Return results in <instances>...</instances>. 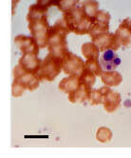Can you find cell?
<instances>
[{"label": "cell", "instance_id": "10", "mask_svg": "<svg viewBox=\"0 0 131 158\" xmlns=\"http://www.w3.org/2000/svg\"><path fill=\"white\" fill-rule=\"evenodd\" d=\"M18 64L23 68L26 72L36 74L40 69L42 61L41 59L38 58L37 54L23 53V55L21 56L18 61Z\"/></svg>", "mask_w": 131, "mask_h": 158}, {"label": "cell", "instance_id": "3", "mask_svg": "<svg viewBox=\"0 0 131 158\" xmlns=\"http://www.w3.org/2000/svg\"><path fill=\"white\" fill-rule=\"evenodd\" d=\"M63 19L69 31L78 35L89 33L90 26L93 23L92 19L84 12L82 7H74L64 12Z\"/></svg>", "mask_w": 131, "mask_h": 158}, {"label": "cell", "instance_id": "27", "mask_svg": "<svg viewBox=\"0 0 131 158\" xmlns=\"http://www.w3.org/2000/svg\"><path fill=\"white\" fill-rule=\"evenodd\" d=\"M19 1L20 0H13V13H14V9H15V7H16V5L19 3Z\"/></svg>", "mask_w": 131, "mask_h": 158}, {"label": "cell", "instance_id": "7", "mask_svg": "<svg viewBox=\"0 0 131 158\" xmlns=\"http://www.w3.org/2000/svg\"><path fill=\"white\" fill-rule=\"evenodd\" d=\"M91 40L101 52H105L106 50L117 51L121 47V43L119 42L115 33H111L109 31L99 33V35L91 37Z\"/></svg>", "mask_w": 131, "mask_h": 158}, {"label": "cell", "instance_id": "26", "mask_svg": "<svg viewBox=\"0 0 131 158\" xmlns=\"http://www.w3.org/2000/svg\"><path fill=\"white\" fill-rule=\"evenodd\" d=\"M36 3L49 9L51 6H57L58 0H37Z\"/></svg>", "mask_w": 131, "mask_h": 158}, {"label": "cell", "instance_id": "12", "mask_svg": "<svg viewBox=\"0 0 131 158\" xmlns=\"http://www.w3.org/2000/svg\"><path fill=\"white\" fill-rule=\"evenodd\" d=\"M115 35L121 43V46L127 47L131 43V19L126 18L122 21L119 28L115 31Z\"/></svg>", "mask_w": 131, "mask_h": 158}, {"label": "cell", "instance_id": "22", "mask_svg": "<svg viewBox=\"0 0 131 158\" xmlns=\"http://www.w3.org/2000/svg\"><path fill=\"white\" fill-rule=\"evenodd\" d=\"M89 101L90 105L92 106H97L103 104V94L99 89H91V93L89 98Z\"/></svg>", "mask_w": 131, "mask_h": 158}, {"label": "cell", "instance_id": "17", "mask_svg": "<svg viewBox=\"0 0 131 158\" xmlns=\"http://www.w3.org/2000/svg\"><path fill=\"white\" fill-rule=\"evenodd\" d=\"M82 8L84 10V12L93 21L96 14L99 10V3L96 0H85V1L82 3Z\"/></svg>", "mask_w": 131, "mask_h": 158}, {"label": "cell", "instance_id": "9", "mask_svg": "<svg viewBox=\"0 0 131 158\" xmlns=\"http://www.w3.org/2000/svg\"><path fill=\"white\" fill-rule=\"evenodd\" d=\"M14 43L22 53H39V45L34 37L26 36L24 35H19L14 38Z\"/></svg>", "mask_w": 131, "mask_h": 158}, {"label": "cell", "instance_id": "8", "mask_svg": "<svg viewBox=\"0 0 131 158\" xmlns=\"http://www.w3.org/2000/svg\"><path fill=\"white\" fill-rule=\"evenodd\" d=\"M103 94V106L108 114L114 112L121 104V94L105 86L99 89Z\"/></svg>", "mask_w": 131, "mask_h": 158}, {"label": "cell", "instance_id": "18", "mask_svg": "<svg viewBox=\"0 0 131 158\" xmlns=\"http://www.w3.org/2000/svg\"><path fill=\"white\" fill-rule=\"evenodd\" d=\"M85 68L89 71H90L91 73H93L96 76H101L104 72L103 68L98 59H86Z\"/></svg>", "mask_w": 131, "mask_h": 158}, {"label": "cell", "instance_id": "25", "mask_svg": "<svg viewBox=\"0 0 131 158\" xmlns=\"http://www.w3.org/2000/svg\"><path fill=\"white\" fill-rule=\"evenodd\" d=\"M26 91V88L22 85L21 83H19L18 81L14 80L12 86V94L14 97H19L23 94V93Z\"/></svg>", "mask_w": 131, "mask_h": 158}, {"label": "cell", "instance_id": "4", "mask_svg": "<svg viewBox=\"0 0 131 158\" xmlns=\"http://www.w3.org/2000/svg\"><path fill=\"white\" fill-rule=\"evenodd\" d=\"M62 70L61 57L52 53H49L45 59L42 61L40 69L36 73V76L40 81H53Z\"/></svg>", "mask_w": 131, "mask_h": 158}, {"label": "cell", "instance_id": "16", "mask_svg": "<svg viewBox=\"0 0 131 158\" xmlns=\"http://www.w3.org/2000/svg\"><path fill=\"white\" fill-rule=\"evenodd\" d=\"M82 54L85 59H99L100 58V50L93 42H87L83 44Z\"/></svg>", "mask_w": 131, "mask_h": 158}, {"label": "cell", "instance_id": "24", "mask_svg": "<svg viewBox=\"0 0 131 158\" xmlns=\"http://www.w3.org/2000/svg\"><path fill=\"white\" fill-rule=\"evenodd\" d=\"M93 22H99V23H105V24H109L110 22V15L109 13L105 12V10H98L96 14Z\"/></svg>", "mask_w": 131, "mask_h": 158}, {"label": "cell", "instance_id": "15", "mask_svg": "<svg viewBox=\"0 0 131 158\" xmlns=\"http://www.w3.org/2000/svg\"><path fill=\"white\" fill-rule=\"evenodd\" d=\"M79 83V75H69L60 81L59 89L61 92L69 94L78 87Z\"/></svg>", "mask_w": 131, "mask_h": 158}, {"label": "cell", "instance_id": "2", "mask_svg": "<svg viewBox=\"0 0 131 158\" xmlns=\"http://www.w3.org/2000/svg\"><path fill=\"white\" fill-rule=\"evenodd\" d=\"M69 32L70 31L63 18L51 26L47 35V47L49 52L59 57H62L67 53L69 52L67 46V35Z\"/></svg>", "mask_w": 131, "mask_h": 158}, {"label": "cell", "instance_id": "13", "mask_svg": "<svg viewBox=\"0 0 131 158\" xmlns=\"http://www.w3.org/2000/svg\"><path fill=\"white\" fill-rule=\"evenodd\" d=\"M90 93L91 87L80 82L78 87L73 92L69 94V100L71 103H82L85 100H89Z\"/></svg>", "mask_w": 131, "mask_h": 158}, {"label": "cell", "instance_id": "23", "mask_svg": "<svg viewBox=\"0 0 131 158\" xmlns=\"http://www.w3.org/2000/svg\"><path fill=\"white\" fill-rule=\"evenodd\" d=\"M79 0H58L57 7L61 12H67V10L76 7V4Z\"/></svg>", "mask_w": 131, "mask_h": 158}, {"label": "cell", "instance_id": "21", "mask_svg": "<svg viewBox=\"0 0 131 158\" xmlns=\"http://www.w3.org/2000/svg\"><path fill=\"white\" fill-rule=\"evenodd\" d=\"M109 31V24H105V23H99V22H93L90 26L89 35L90 37H93L99 33Z\"/></svg>", "mask_w": 131, "mask_h": 158}, {"label": "cell", "instance_id": "20", "mask_svg": "<svg viewBox=\"0 0 131 158\" xmlns=\"http://www.w3.org/2000/svg\"><path fill=\"white\" fill-rule=\"evenodd\" d=\"M96 138L101 143H106L112 139V131L106 127H101L96 132Z\"/></svg>", "mask_w": 131, "mask_h": 158}, {"label": "cell", "instance_id": "14", "mask_svg": "<svg viewBox=\"0 0 131 158\" xmlns=\"http://www.w3.org/2000/svg\"><path fill=\"white\" fill-rule=\"evenodd\" d=\"M102 82L108 87H117L123 81L122 74L115 71H105L101 75Z\"/></svg>", "mask_w": 131, "mask_h": 158}, {"label": "cell", "instance_id": "11", "mask_svg": "<svg viewBox=\"0 0 131 158\" xmlns=\"http://www.w3.org/2000/svg\"><path fill=\"white\" fill-rule=\"evenodd\" d=\"M99 62L104 71H114L119 67L121 59L113 50H106L100 56Z\"/></svg>", "mask_w": 131, "mask_h": 158}, {"label": "cell", "instance_id": "5", "mask_svg": "<svg viewBox=\"0 0 131 158\" xmlns=\"http://www.w3.org/2000/svg\"><path fill=\"white\" fill-rule=\"evenodd\" d=\"M62 70L66 74L69 75H80L85 69V62L81 57L70 52H68L61 57Z\"/></svg>", "mask_w": 131, "mask_h": 158}, {"label": "cell", "instance_id": "6", "mask_svg": "<svg viewBox=\"0 0 131 158\" xmlns=\"http://www.w3.org/2000/svg\"><path fill=\"white\" fill-rule=\"evenodd\" d=\"M14 80L21 83L30 92L35 91L40 84V80L36 74L26 72L19 64L14 69Z\"/></svg>", "mask_w": 131, "mask_h": 158}, {"label": "cell", "instance_id": "1", "mask_svg": "<svg viewBox=\"0 0 131 158\" xmlns=\"http://www.w3.org/2000/svg\"><path fill=\"white\" fill-rule=\"evenodd\" d=\"M29 30L31 36L34 37L41 49L47 46V35L50 30L48 20V8L39 4L30 5L27 15Z\"/></svg>", "mask_w": 131, "mask_h": 158}, {"label": "cell", "instance_id": "19", "mask_svg": "<svg viewBox=\"0 0 131 158\" xmlns=\"http://www.w3.org/2000/svg\"><path fill=\"white\" fill-rule=\"evenodd\" d=\"M79 81L81 83H84L87 86H89V87H92L96 81V75L85 68L82 73L79 75Z\"/></svg>", "mask_w": 131, "mask_h": 158}]
</instances>
